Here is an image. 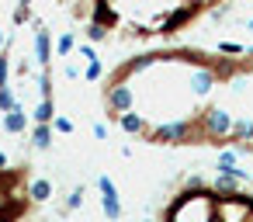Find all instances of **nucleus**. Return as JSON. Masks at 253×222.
<instances>
[{"label": "nucleus", "instance_id": "f257e3e1", "mask_svg": "<svg viewBox=\"0 0 253 222\" xmlns=\"http://www.w3.org/2000/svg\"><path fill=\"white\" fill-rule=\"evenodd\" d=\"M246 170L222 167L215 184L191 177L187 187L167 205V222H253V194L239 191Z\"/></svg>", "mask_w": 253, "mask_h": 222}, {"label": "nucleus", "instance_id": "f03ea898", "mask_svg": "<svg viewBox=\"0 0 253 222\" xmlns=\"http://www.w3.org/2000/svg\"><path fill=\"white\" fill-rule=\"evenodd\" d=\"M101 194H104V215L108 219H122V205H118V191L108 177H101Z\"/></svg>", "mask_w": 253, "mask_h": 222}, {"label": "nucleus", "instance_id": "7ed1b4c3", "mask_svg": "<svg viewBox=\"0 0 253 222\" xmlns=\"http://www.w3.org/2000/svg\"><path fill=\"white\" fill-rule=\"evenodd\" d=\"M4 129H7L11 135H21V132L28 129V118H25V111H21V108H14L11 115H4Z\"/></svg>", "mask_w": 253, "mask_h": 222}, {"label": "nucleus", "instance_id": "20e7f679", "mask_svg": "<svg viewBox=\"0 0 253 222\" xmlns=\"http://www.w3.org/2000/svg\"><path fill=\"white\" fill-rule=\"evenodd\" d=\"M49 194H52V184H49L45 177L32 180V187H28V198H32V201H49Z\"/></svg>", "mask_w": 253, "mask_h": 222}, {"label": "nucleus", "instance_id": "39448f33", "mask_svg": "<svg viewBox=\"0 0 253 222\" xmlns=\"http://www.w3.org/2000/svg\"><path fill=\"white\" fill-rule=\"evenodd\" d=\"M118 122H122V129H125V132H146V122H142V118H139L135 111H128V115H122Z\"/></svg>", "mask_w": 253, "mask_h": 222}, {"label": "nucleus", "instance_id": "423d86ee", "mask_svg": "<svg viewBox=\"0 0 253 222\" xmlns=\"http://www.w3.org/2000/svg\"><path fill=\"white\" fill-rule=\"evenodd\" d=\"M0 108H4L7 115H11L14 108H21V104L14 101V94H11V87H4V90H0Z\"/></svg>", "mask_w": 253, "mask_h": 222}, {"label": "nucleus", "instance_id": "0eeeda50", "mask_svg": "<svg viewBox=\"0 0 253 222\" xmlns=\"http://www.w3.org/2000/svg\"><path fill=\"white\" fill-rule=\"evenodd\" d=\"M49 142H52V129L49 125H39L35 129V146H49Z\"/></svg>", "mask_w": 253, "mask_h": 222}, {"label": "nucleus", "instance_id": "6e6552de", "mask_svg": "<svg viewBox=\"0 0 253 222\" xmlns=\"http://www.w3.org/2000/svg\"><path fill=\"white\" fill-rule=\"evenodd\" d=\"M7 77H11V59H7V56H0V90L11 87V84H7Z\"/></svg>", "mask_w": 253, "mask_h": 222}, {"label": "nucleus", "instance_id": "1a4fd4ad", "mask_svg": "<svg viewBox=\"0 0 253 222\" xmlns=\"http://www.w3.org/2000/svg\"><path fill=\"white\" fill-rule=\"evenodd\" d=\"M73 42H77V39H73V35H70V32H66V35H63V39H59V56H66V52H70V49H73Z\"/></svg>", "mask_w": 253, "mask_h": 222}, {"label": "nucleus", "instance_id": "9d476101", "mask_svg": "<svg viewBox=\"0 0 253 222\" xmlns=\"http://www.w3.org/2000/svg\"><path fill=\"white\" fill-rule=\"evenodd\" d=\"M97 77H101V63H97V59H94V63H90V66H87V80H97Z\"/></svg>", "mask_w": 253, "mask_h": 222}, {"label": "nucleus", "instance_id": "9b49d317", "mask_svg": "<svg viewBox=\"0 0 253 222\" xmlns=\"http://www.w3.org/2000/svg\"><path fill=\"white\" fill-rule=\"evenodd\" d=\"M56 129H59V132H73V122H66V118H59V122H56Z\"/></svg>", "mask_w": 253, "mask_h": 222}, {"label": "nucleus", "instance_id": "f8f14e48", "mask_svg": "<svg viewBox=\"0 0 253 222\" xmlns=\"http://www.w3.org/2000/svg\"><path fill=\"white\" fill-rule=\"evenodd\" d=\"M4 163H7V156H4V153H0V167H4Z\"/></svg>", "mask_w": 253, "mask_h": 222}, {"label": "nucleus", "instance_id": "ddd939ff", "mask_svg": "<svg viewBox=\"0 0 253 222\" xmlns=\"http://www.w3.org/2000/svg\"><path fill=\"white\" fill-rule=\"evenodd\" d=\"M0 45H4V32H0Z\"/></svg>", "mask_w": 253, "mask_h": 222}]
</instances>
